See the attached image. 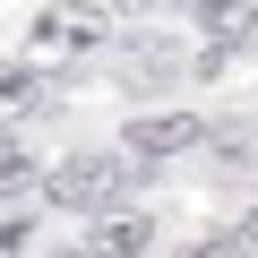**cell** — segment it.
<instances>
[{
	"instance_id": "8",
	"label": "cell",
	"mask_w": 258,
	"mask_h": 258,
	"mask_svg": "<svg viewBox=\"0 0 258 258\" xmlns=\"http://www.w3.org/2000/svg\"><path fill=\"white\" fill-rule=\"evenodd\" d=\"M35 172H43V164L9 138V129H0V198H26V189H35Z\"/></svg>"
},
{
	"instance_id": "11",
	"label": "cell",
	"mask_w": 258,
	"mask_h": 258,
	"mask_svg": "<svg viewBox=\"0 0 258 258\" xmlns=\"http://www.w3.org/2000/svg\"><path fill=\"white\" fill-rule=\"evenodd\" d=\"M181 258H241L232 241H198V249H181Z\"/></svg>"
},
{
	"instance_id": "2",
	"label": "cell",
	"mask_w": 258,
	"mask_h": 258,
	"mask_svg": "<svg viewBox=\"0 0 258 258\" xmlns=\"http://www.w3.org/2000/svg\"><path fill=\"white\" fill-rule=\"evenodd\" d=\"M112 189H120V164H112V155H69V164L43 172V198L69 207V215H103Z\"/></svg>"
},
{
	"instance_id": "3",
	"label": "cell",
	"mask_w": 258,
	"mask_h": 258,
	"mask_svg": "<svg viewBox=\"0 0 258 258\" xmlns=\"http://www.w3.org/2000/svg\"><path fill=\"white\" fill-rule=\"evenodd\" d=\"M120 147L129 155H147V164H164V155H189V147H207V120L181 103V112H147V120H129L120 129Z\"/></svg>"
},
{
	"instance_id": "10",
	"label": "cell",
	"mask_w": 258,
	"mask_h": 258,
	"mask_svg": "<svg viewBox=\"0 0 258 258\" xmlns=\"http://www.w3.org/2000/svg\"><path fill=\"white\" fill-rule=\"evenodd\" d=\"M232 249H241V258H258V207L241 215V232H232Z\"/></svg>"
},
{
	"instance_id": "9",
	"label": "cell",
	"mask_w": 258,
	"mask_h": 258,
	"mask_svg": "<svg viewBox=\"0 0 258 258\" xmlns=\"http://www.w3.org/2000/svg\"><path fill=\"white\" fill-rule=\"evenodd\" d=\"M26 241H35V215H26V207L0 215V258H26Z\"/></svg>"
},
{
	"instance_id": "1",
	"label": "cell",
	"mask_w": 258,
	"mask_h": 258,
	"mask_svg": "<svg viewBox=\"0 0 258 258\" xmlns=\"http://www.w3.org/2000/svg\"><path fill=\"white\" fill-rule=\"evenodd\" d=\"M103 9H43L35 18V35H26V69H60V60H86L95 43H103Z\"/></svg>"
},
{
	"instance_id": "7",
	"label": "cell",
	"mask_w": 258,
	"mask_h": 258,
	"mask_svg": "<svg viewBox=\"0 0 258 258\" xmlns=\"http://www.w3.org/2000/svg\"><path fill=\"white\" fill-rule=\"evenodd\" d=\"M198 26L215 35V52H232V43H249V26H258V9H249V0H232V9H198Z\"/></svg>"
},
{
	"instance_id": "6",
	"label": "cell",
	"mask_w": 258,
	"mask_h": 258,
	"mask_svg": "<svg viewBox=\"0 0 258 258\" xmlns=\"http://www.w3.org/2000/svg\"><path fill=\"white\" fill-rule=\"evenodd\" d=\"M181 69V43H164V35H138V43H129V78H138V86H164Z\"/></svg>"
},
{
	"instance_id": "4",
	"label": "cell",
	"mask_w": 258,
	"mask_h": 258,
	"mask_svg": "<svg viewBox=\"0 0 258 258\" xmlns=\"http://www.w3.org/2000/svg\"><path fill=\"white\" fill-rule=\"evenodd\" d=\"M147 241H155V224L129 207V215H95V232H86V258H147Z\"/></svg>"
},
{
	"instance_id": "5",
	"label": "cell",
	"mask_w": 258,
	"mask_h": 258,
	"mask_svg": "<svg viewBox=\"0 0 258 258\" xmlns=\"http://www.w3.org/2000/svg\"><path fill=\"white\" fill-rule=\"evenodd\" d=\"M43 103H52V95H43V69H26V60L0 69V129L26 120V112H43Z\"/></svg>"
}]
</instances>
